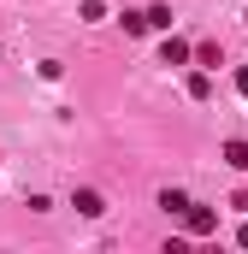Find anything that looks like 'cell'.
Masks as SVG:
<instances>
[{"instance_id":"cell-1","label":"cell","mask_w":248,"mask_h":254,"mask_svg":"<svg viewBox=\"0 0 248 254\" xmlns=\"http://www.w3.org/2000/svg\"><path fill=\"white\" fill-rule=\"evenodd\" d=\"M178 219H184L189 237H213V231H219V207H201V201H189Z\"/></svg>"},{"instance_id":"cell-2","label":"cell","mask_w":248,"mask_h":254,"mask_svg":"<svg viewBox=\"0 0 248 254\" xmlns=\"http://www.w3.org/2000/svg\"><path fill=\"white\" fill-rule=\"evenodd\" d=\"M160 65H189V42H184V36L166 30V42H160Z\"/></svg>"},{"instance_id":"cell-3","label":"cell","mask_w":248,"mask_h":254,"mask_svg":"<svg viewBox=\"0 0 248 254\" xmlns=\"http://www.w3.org/2000/svg\"><path fill=\"white\" fill-rule=\"evenodd\" d=\"M71 207H77L83 219H101V213H107V201H101L95 190H77V195H71Z\"/></svg>"},{"instance_id":"cell-4","label":"cell","mask_w":248,"mask_h":254,"mask_svg":"<svg viewBox=\"0 0 248 254\" xmlns=\"http://www.w3.org/2000/svg\"><path fill=\"white\" fill-rule=\"evenodd\" d=\"M225 166H231V172H248V142H243V136L225 142Z\"/></svg>"},{"instance_id":"cell-5","label":"cell","mask_w":248,"mask_h":254,"mask_svg":"<svg viewBox=\"0 0 248 254\" xmlns=\"http://www.w3.org/2000/svg\"><path fill=\"white\" fill-rule=\"evenodd\" d=\"M142 18H148V30H172V6H166V0H160V6H148Z\"/></svg>"},{"instance_id":"cell-6","label":"cell","mask_w":248,"mask_h":254,"mask_svg":"<svg viewBox=\"0 0 248 254\" xmlns=\"http://www.w3.org/2000/svg\"><path fill=\"white\" fill-rule=\"evenodd\" d=\"M184 89H189V101H207V95H213V77H207V71H195Z\"/></svg>"},{"instance_id":"cell-7","label":"cell","mask_w":248,"mask_h":254,"mask_svg":"<svg viewBox=\"0 0 248 254\" xmlns=\"http://www.w3.org/2000/svg\"><path fill=\"white\" fill-rule=\"evenodd\" d=\"M160 207H166V213H184L189 195H184V190H160Z\"/></svg>"},{"instance_id":"cell-8","label":"cell","mask_w":248,"mask_h":254,"mask_svg":"<svg viewBox=\"0 0 248 254\" xmlns=\"http://www.w3.org/2000/svg\"><path fill=\"white\" fill-rule=\"evenodd\" d=\"M189 60H201V65H219V42H201V48H189Z\"/></svg>"},{"instance_id":"cell-9","label":"cell","mask_w":248,"mask_h":254,"mask_svg":"<svg viewBox=\"0 0 248 254\" xmlns=\"http://www.w3.org/2000/svg\"><path fill=\"white\" fill-rule=\"evenodd\" d=\"M237 95H243V101H248V65H243V71H237Z\"/></svg>"},{"instance_id":"cell-10","label":"cell","mask_w":248,"mask_h":254,"mask_svg":"<svg viewBox=\"0 0 248 254\" xmlns=\"http://www.w3.org/2000/svg\"><path fill=\"white\" fill-rule=\"evenodd\" d=\"M237 243H243V249H248V225H243V231H237Z\"/></svg>"}]
</instances>
